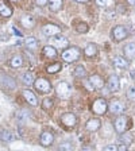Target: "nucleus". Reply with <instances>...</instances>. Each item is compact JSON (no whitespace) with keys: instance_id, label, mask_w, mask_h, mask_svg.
<instances>
[{"instance_id":"1","label":"nucleus","mask_w":135,"mask_h":151,"mask_svg":"<svg viewBox=\"0 0 135 151\" xmlns=\"http://www.w3.org/2000/svg\"><path fill=\"white\" fill-rule=\"evenodd\" d=\"M80 55H81V50H80L79 47H76V46L66 47L65 50L62 51V54H61L62 60L65 61V62H69V63L77 61L80 58Z\"/></svg>"},{"instance_id":"2","label":"nucleus","mask_w":135,"mask_h":151,"mask_svg":"<svg viewBox=\"0 0 135 151\" xmlns=\"http://www.w3.org/2000/svg\"><path fill=\"white\" fill-rule=\"evenodd\" d=\"M56 93L58 97L64 99V100L69 99L72 94V85L66 81H60L56 86Z\"/></svg>"},{"instance_id":"3","label":"nucleus","mask_w":135,"mask_h":151,"mask_svg":"<svg viewBox=\"0 0 135 151\" xmlns=\"http://www.w3.org/2000/svg\"><path fill=\"white\" fill-rule=\"evenodd\" d=\"M32 85H34V88L37 89L39 93H50L51 92V84H50V81L49 80H46V78H37V80H34V82H32Z\"/></svg>"},{"instance_id":"4","label":"nucleus","mask_w":135,"mask_h":151,"mask_svg":"<svg viewBox=\"0 0 135 151\" xmlns=\"http://www.w3.org/2000/svg\"><path fill=\"white\" fill-rule=\"evenodd\" d=\"M92 111L96 115H104L108 111V104L104 99H96L92 103Z\"/></svg>"},{"instance_id":"5","label":"nucleus","mask_w":135,"mask_h":151,"mask_svg":"<svg viewBox=\"0 0 135 151\" xmlns=\"http://www.w3.org/2000/svg\"><path fill=\"white\" fill-rule=\"evenodd\" d=\"M129 37V31H127V28L124 26H115L112 28V38L113 41L116 42H122L123 39H126Z\"/></svg>"},{"instance_id":"6","label":"nucleus","mask_w":135,"mask_h":151,"mask_svg":"<svg viewBox=\"0 0 135 151\" xmlns=\"http://www.w3.org/2000/svg\"><path fill=\"white\" fill-rule=\"evenodd\" d=\"M127 127H129V117L127 116H119L115 120V131H116L118 134L126 132Z\"/></svg>"},{"instance_id":"7","label":"nucleus","mask_w":135,"mask_h":151,"mask_svg":"<svg viewBox=\"0 0 135 151\" xmlns=\"http://www.w3.org/2000/svg\"><path fill=\"white\" fill-rule=\"evenodd\" d=\"M42 32H43L46 37H57V35H61V28L57 24L53 23H49V24H45L42 28Z\"/></svg>"},{"instance_id":"8","label":"nucleus","mask_w":135,"mask_h":151,"mask_svg":"<svg viewBox=\"0 0 135 151\" xmlns=\"http://www.w3.org/2000/svg\"><path fill=\"white\" fill-rule=\"evenodd\" d=\"M61 123H62L65 127L70 128V127H74L77 124V117H76L74 113H70V112H66L64 113L61 116Z\"/></svg>"},{"instance_id":"9","label":"nucleus","mask_w":135,"mask_h":151,"mask_svg":"<svg viewBox=\"0 0 135 151\" xmlns=\"http://www.w3.org/2000/svg\"><path fill=\"white\" fill-rule=\"evenodd\" d=\"M39 142H41V145L45 146V147H49L54 143V135L51 134L50 131H43L39 136Z\"/></svg>"},{"instance_id":"10","label":"nucleus","mask_w":135,"mask_h":151,"mask_svg":"<svg viewBox=\"0 0 135 151\" xmlns=\"http://www.w3.org/2000/svg\"><path fill=\"white\" fill-rule=\"evenodd\" d=\"M107 86L110 89V92H118L120 88V81H119V77L116 74H112L110 76V78L107 81Z\"/></svg>"},{"instance_id":"11","label":"nucleus","mask_w":135,"mask_h":151,"mask_svg":"<svg viewBox=\"0 0 135 151\" xmlns=\"http://www.w3.org/2000/svg\"><path fill=\"white\" fill-rule=\"evenodd\" d=\"M89 82H91L92 88H96V89H103L104 88V80L101 78L99 74L89 76Z\"/></svg>"},{"instance_id":"12","label":"nucleus","mask_w":135,"mask_h":151,"mask_svg":"<svg viewBox=\"0 0 135 151\" xmlns=\"http://www.w3.org/2000/svg\"><path fill=\"white\" fill-rule=\"evenodd\" d=\"M0 15L4 18H9L12 15V8L7 3V0H0Z\"/></svg>"},{"instance_id":"13","label":"nucleus","mask_w":135,"mask_h":151,"mask_svg":"<svg viewBox=\"0 0 135 151\" xmlns=\"http://www.w3.org/2000/svg\"><path fill=\"white\" fill-rule=\"evenodd\" d=\"M108 109H110L112 113H122L123 111L126 109V105H124L122 101L115 100V101H112V103L108 105Z\"/></svg>"},{"instance_id":"14","label":"nucleus","mask_w":135,"mask_h":151,"mask_svg":"<svg viewBox=\"0 0 135 151\" xmlns=\"http://www.w3.org/2000/svg\"><path fill=\"white\" fill-rule=\"evenodd\" d=\"M100 126H101V122L99 119H95V117L89 119L88 122H87V124H85L87 129L91 132H95V131H97V129H100Z\"/></svg>"},{"instance_id":"15","label":"nucleus","mask_w":135,"mask_h":151,"mask_svg":"<svg viewBox=\"0 0 135 151\" xmlns=\"http://www.w3.org/2000/svg\"><path fill=\"white\" fill-rule=\"evenodd\" d=\"M20 23H22V26L25 28H27V30L35 27V19L32 18L31 15H25L22 19H20Z\"/></svg>"},{"instance_id":"16","label":"nucleus","mask_w":135,"mask_h":151,"mask_svg":"<svg viewBox=\"0 0 135 151\" xmlns=\"http://www.w3.org/2000/svg\"><path fill=\"white\" fill-rule=\"evenodd\" d=\"M23 97L26 99V101H27L28 104H31V105H37L38 104V99H37V96H35V93L31 91H28V89L23 91Z\"/></svg>"},{"instance_id":"17","label":"nucleus","mask_w":135,"mask_h":151,"mask_svg":"<svg viewBox=\"0 0 135 151\" xmlns=\"http://www.w3.org/2000/svg\"><path fill=\"white\" fill-rule=\"evenodd\" d=\"M84 54H85V57H88V58L95 57L96 54H97V46H96L95 43H88L87 47L84 49Z\"/></svg>"},{"instance_id":"18","label":"nucleus","mask_w":135,"mask_h":151,"mask_svg":"<svg viewBox=\"0 0 135 151\" xmlns=\"http://www.w3.org/2000/svg\"><path fill=\"white\" fill-rule=\"evenodd\" d=\"M113 65L116 66L118 69H127L129 68V62L123 57H115L113 58Z\"/></svg>"},{"instance_id":"19","label":"nucleus","mask_w":135,"mask_h":151,"mask_svg":"<svg viewBox=\"0 0 135 151\" xmlns=\"http://www.w3.org/2000/svg\"><path fill=\"white\" fill-rule=\"evenodd\" d=\"M73 76H74L76 78H84L85 76H87V70L82 65H77L73 70Z\"/></svg>"},{"instance_id":"20","label":"nucleus","mask_w":135,"mask_h":151,"mask_svg":"<svg viewBox=\"0 0 135 151\" xmlns=\"http://www.w3.org/2000/svg\"><path fill=\"white\" fill-rule=\"evenodd\" d=\"M124 55L129 58H135V43H127L124 46Z\"/></svg>"},{"instance_id":"21","label":"nucleus","mask_w":135,"mask_h":151,"mask_svg":"<svg viewBox=\"0 0 135 151\" xmlns=\"http://www.w3.org/2000/svg\"><path fill=\"white\" fill-rule=\"evenodd\" d=\"M25 45H26V47H27L28 50H35V49H38V41L35 39L34 37L26 38Z\"/></svg>"},{"instance_id":"22","label":"nucleus","mask_w":135,"mask_h":151,"mask_svg":"<svg viewBox=\"0 0 135 151\" xmlns=\"http://www.w3.org/2000/svg\"><path fill=\"white\" fill-rule=\"evenodd\" d=\"M30 116H31V113H30L28 109H20L16 112V119H18L19 122H25V120L30 119Z\"/></svg>"},{"instance_id":"23","label":"nucleus","mask_w":135,"mask_h":151,"mask_svg":"<svg viewBox=\"0 0 135 151\" xmlns=\"http://www.w3.org/2000/svg\"><path fill=\"white\" fill-rule=\"evenodd\" d=\"M9 65L12 66V68H15V69L20 68V66L23 65V58H22V55H14L12 58L9 60Z\"/></svg>"},{"instance_id":"24","label":"nucleus","mask_w":135,"mask_h":151,"mask_svg":"<svg viewBox=\"0 0 135 151\" xmlns=\"http://www.w3.org/2000/svg\"><path fill=\"white\" fill-rule=\"evenodd\" d=\"M43 54H45V57H47V58H54V57H57V49L53 46H45Z\"/></svg>"},{"instance_id":"25","label":"nucleus","mask_w":135,"mask_h":151,"mask_svg":"<svg viewBox=\"0 0 135 151\" xmlns=\"http://www.w3.org/2000/svg\"><path fill=\"white\" fill-rule=\"evenodd\" d=\"M61 7H62V0H49V8L54 12L60 11Z\"/></svg>"},{"instance_id":"26","label":"nucleus","mask_w":135,"mask_h":151,"mask_svg":"<svg viewBox=\"0 0 135 151\" xmlns=\"http://www.w3.org/2000/svg\"><path fill=\"white\" fill-rule=\"evenodd\" d=\"M61 69H62V63L56 62V63H51V65L47 66V73H50V74H54V73L61 72Z\"/></svg>"},{"instance_id":"27","label":"nucleus","mask_w":135,"mask_h":151,"mask_svg":"<svg viewBox=\"0 0 135 151\" xmlns=\"http://www.w3.org/2000/svg\"><path fill=\"white\" fill-rule=\"evenodd\" d=\"M0 139L4 142H12V139H14L12 132L9 131V129H3V131L0 132Z\"/></svg>"},{"instance_id":"28","label":"nucleus","mask_w":135,"mask_h":151,"mask_svg":"<svg viewBox=\"0 0 135 151\" xmlns=\"http://www.w3.org/2000/svg\"><path fill=\"white\" fill-rule=\"evenodd\" d=\"M54 43H57L60 47H68V45H69V41H68L65 37L60 35V37H56V38H54Z\"/></svg>"},{"instance_id":"29","label":"nucleus","mask_w":135,"mask_h":151,"mask_svg":"<svg viewBox=\"0 0 135 151\" xmlns=\"http://www.w3.org/2000/svg\"><path fill=\"white\" fill-rule=\"evenodd\" d=\"M88 30H89V27H88V24H87L85 22H80V23L76 24V31L80 32V34H87Z\"/></svg>"},{"instance_id":"30","label":"nucleus","mask_w":135,"mask_h":151,"mask_svg":"<svg viewBox=\"0 0 135 151\" xmlns=\"http://www.w3.org/2000/svg\"><path fill=\"white\" fill-rule=\"evenodd\" d=\"M22 81H23V84H26V85H31L32 82H34V77H32V74L30 72H26L22 74Z\"/></svg>"},{"instance_id":"31","label":"nucleus","mask_w":135,"mask_h":151,"mask_svg":"<svg viewBox=\"0 0 135 151\" xmlns=\"http://www.w3.org/2000/svg\"><path fill=\"white\" fill-rule=\"evenodd\" d=\"M124 135L120 138V140H122V145H124V146H129V145H131L132 143V135L130 134V132H123Z\"/></svg>"},{"instance_id":"32","label":"nucleus","mask_w":135,"mask_h":151,"mask_svg":"<svg viewBox=\"0 0 135 151\" xmlns=\"http://www.w3.org/2000/svg\"><path fill=\"white\" fill-rule=\"evenodd\" d=\"M72 150H73V145L70 143V142L65 140V142H62V143L58 146V150L57 151H72Z\"/></svg>"},{"instance_id":"33","label":"nucleus","mask_w":135,"mask_h":151,"mask_svg":"<svg viewBox=\"0 0 135 151\" xmlns=\"http://www.w3.org/2000/svg\"><path fill=\"white\" fill-rule=\"evenodd\" d=\"M42 108H43L45 111H50L51 108H53V100L46 97L43 101H42Z\"/></svg>"},{"instance_id":"34","label":"nucleus","mask_w":135,"mask_h":151,"mask_svg":"<svg viewBox=\"0 0 135 151\" xmlns=\"http://www.w3.org/2000/svg\"><path fill=\"white\" fill-rule=\"evenodd\" d=\"M127 97L131 99V100H135V85H131L127 89Z\"/></svg>"},{"instance_id":"35","label":"nucleus","mask_w":135,"mask_h":151,"mask_svg":"<svg viewBox=\"0 0 135 151\" xmlns=\"http://www.w3.org/2000/svg\"><path fill=\"white\" fill-rule=\"evenodd\" d=\"M103 151H118V146H115V145H108V146H105V147H104Z\"/></svg>"},{"instance_id":"36","label":"nucleus","mask_w":135,"mask_h":151,"mask_svg":"<svg viewBox=\"0 0 135 151\" xmlns=\"http://www.w3.org/2000/svg\"><path fill=\"white\" fill-rule=\"evenodd\" d=\"M35 3H37V6H39V7H45L47 3H49V0H35Z\"/></svg>"},{"instance_id":"37","label":"nucleus","mask_w":135,"mask_h":151,"mask_svg":"<svg viewBox=\"0 0 135 151\" xmlns=\"http://www.w3.org/2000/svg\"><path fill=\"white\" fill-rule=\"evenodd\" d=\"M96 3H97V6H100V7H105L108 4V0H96Z\"/></svg>"},{"instance_id":"38","label":"nucleus","mask_w":135,"mask_h":151,"mask_svg":"<svg viewBox=\"0 0 135 151\" xmlns=\"http://www.w3.org/2000/svg\"><path fill=\"white\" fill-rule=\"evenodd\" d=\"M118 151H129V147L124 145H120L119 147H118Z\"/></svg>"},{"instance_id":"39","label":"nucleus","mask_w":135,"mask_h":151,"mask_svg":"<svg viewBox=\"0 0 135 151\" xmlns=\"http://www.w3.org/2000/svg\"><path fill=\"white\" fill-rule=\"evenodd\" d=\"M81 151H92V147L91 146H84V147H81Z\"/></svg>"},{"instance_id":"40","label":"nucleus","mask_w":135,"mask_h":151,"mask_svg":"<svg viewBox=\"0 0 135 151\" xmlns=\"http://www.w3.org/2000/svg\"><path fill=\"white\" fill-rule=\"evenodd\" d=\"M74 1H79V3H88L89 0H74Z\"/></svg>"},{"instance_id":"41","label":"nucleus","mask_w":135,"mask_h":151,"mask_svg":"<svg viewBox=\"0 0 135 151\" xmlns=\"http://www.w3.org/2000/svg\"><path fill=\"white\" fill-rule=\"evenodd\" d=\"M129 4H131V6H135V0H129Z\"/></svg>"},{"instance_id":"42","label":"nucleus","mask_w":135,"mask_h":151,"mask_svg":"<svg viewBox=\"0 0 135 151\" xmlns=\"http://www.w3.org/2000/svg\"><path fill=\"white\" fill-rule=\"evenodd\" d=\"M130 74H131L132 78H135V70H131V73H130Z\"/></svg>"},{"instance_id":"43","label":"nucleus","mask_w":135,"mask_h":151,"mask_svg":"<svg viewBox=\"0 0 135 151\" xmlns=\"http://www.w3.org/2000/svg\"><path fill=\"white\" fill-rule=\"evenodd\" d=\"M14 1H16V0H14Z\"/></svg>"}]
</instances>
